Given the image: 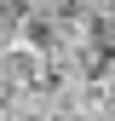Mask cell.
<instances>
[{
    "mask_svg": "<svg viewBox=\"0 0 115 121\" xmlns=\"http://www.w3.org/2000/svg\"><path fill=\"white\" fill-rule=\"evenodd\" d=\"M0 81L12 86V92H35V98H46V52H35L29 40H6L0 46Z\"/></svg>",
    "mask_w": 115,
    "mask_h": 121,
    "instance_id": "6da1fadb",
    "label": "cell"
},
{
    "mask_svg": "<svg viewBox=\"0 0 115 121\" xmlns=\"http://www.w3.org/2000/svg\"><path fill=\"white\" fill-rule=\"evenodd\" d=\"M0 121H58V115H52V104H46V98L23 92V98H12L6 110H0Z\"/></svg>",
    "mask_w": 115,
    "mask_h": 121,
    "instance_id": "7a4b0ae2",
    "label": "cell"
},
{
    "mask_svg": "<svg viewBox=\"0 0 115 121\" xmlns=\"http://www.w3.org/2000/svg\"><path fill=\"white\" fill-rule=\"evenodd\" d=\"M92 81L104 86L109 98H115V52H104V58H98V69H92Z\"/></svg>",
    "mask_w": 115,
    "mask_h": 121,
    "instance_id": "3957f363",
    "label": "cell"
}]
</instances>
